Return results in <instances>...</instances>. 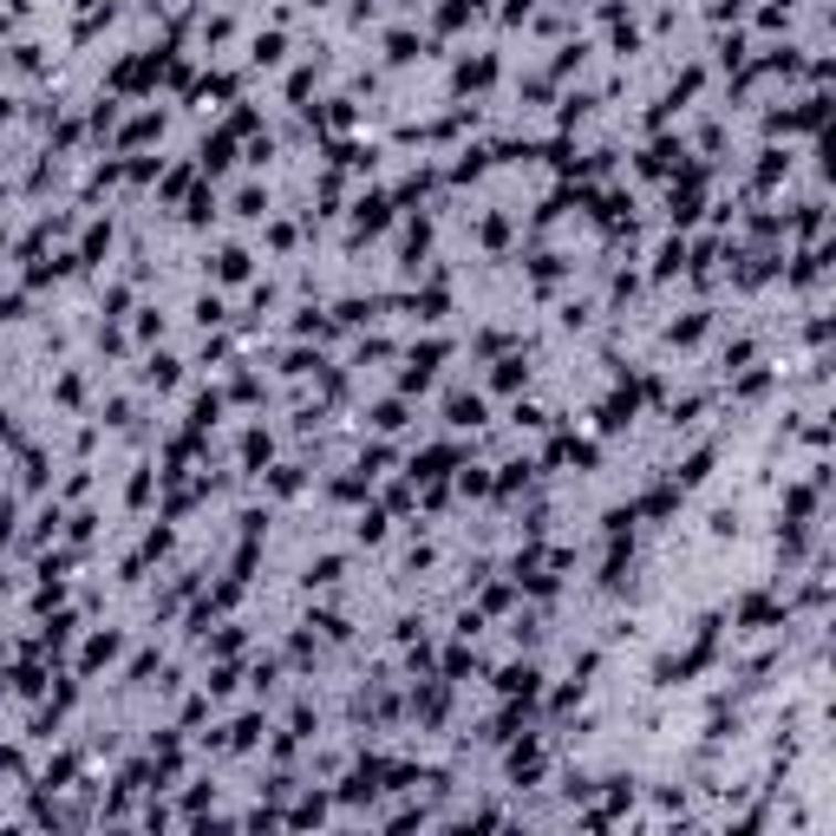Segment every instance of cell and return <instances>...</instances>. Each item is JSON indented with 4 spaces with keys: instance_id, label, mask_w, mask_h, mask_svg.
I'll return each mask as SVG.
<instances>
[{
    "instance_id": "obj_1",
    "label": "cell",
    "mask_w": 836,
    "mask_h": 836,
    "mask_svg": "<svg viewBox=\"0 0 836 836\" xmlns=\"http://www.w3.org/2000/svg\"><path fill=\"white\" fill-rule=\"evenodd\" d=\"M262 739H269V719H262V712H236V719H222V725L209 732V752H229V759H236V752H255Z\"/></svg>"
},
{
    "instance_id": "obj_2",
    "label": "cell",
    "mask_w": 836,
    "mask_h": 836,
    "mask_svg": "<svg viewBox=\"0 0 836 836\" xmlns=\"http://www.w3.org/2000/svg\"><path fill=\"white\" fill-rule=\"evenodd\" d=\"M118 654H125V634H118V627H92V634H85V647H79V660H72V673H79V680H92V673H105Z\"/></svg>"
},
{
    "instance_id": "obj_3",
    "label": "cell",
    "mask_w": 836,
    "mask_h": 836,
    "mask_svg": "<svg viewBox=\"0 0 836 836\" xmlns=\"http://www.w3.org/2000/svg\"><path fill=\"white\" fill-rule=\"evenodd\" d=\"M249 269H255V262H249V249H222V255H216V281H229V288H236V281H249Z\"/></svg>"
},
{
    "instance_id": "obj_4",
    "label": "cell",
    "mask_w": 836,
    "mask_h": 836,
    "mask_svg": "<svg viewBox=\"0 0 836 836\" xmlns=\"http://www.w3.org/2000/svg\"><path fill=\"white\" fill-rule=\"evenodd\" d=\"M373 431H406V399H386V406L373 412Z\"/></svg>"
}]
</instances>
